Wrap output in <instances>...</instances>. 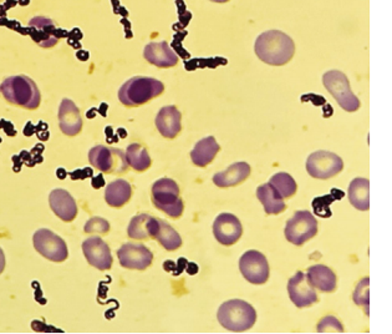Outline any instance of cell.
Instances as JSON below:
<instances>
[{
  "mask_svg": "<svg viewBox=\"0 0 392 334\" xmlns=\"http://www.w3.org/2000/svg\"><path fill=\"white\" fill-rule=\"evenodd\" d=\"M256 57L263 63L282 66L289 63L296 52L294 41L280 30H268L256 38L254 44Z\"/></svg>",
  "mask_w": 392,
  "mask_h": 334,
  "instance_id": "cell-1",
  "label": "cell"
},
{
  "mask_svg": "<svg viewBox=\"0 0 392 334\" xmlns=\"http://www.w3.org/2000/svg\"><path fill=\"white\" fill-rule=\"evenodd\" d=\"M0 92H3V96L10 104L22 106L24 109H38L41 101L39 89L29 76L6 78L0 85Z\"/></svg>",
  "mask_w": 392,
  "mask_h": 334,
  "instance_id": "cell-2",
  "label": "cell"
},
{
  "mask_svg": "<svg viewBox=\"0 0 392 334\" xmlns=\"http://www.w3.org/2000/svg\"><path fill=\"white\" fill-rule=\"evenodd\" d=\"M165 92V85L154 78L135 76L119 87V100L130 108L146 104Z\"/></svg>",
  "mask_w": 392,
  "mask_h": 334,
  "instance_id": "cell-3",
  "label": "cell"
},
{
  "mask_svg": "<svg viewBox=\"0 0 392 334\" xmlns=\"http://www.w3.org/2000/svg\"><path fill=\"white\" fill-rule=\"evenodd\" d=\"M217 318L223 328L234 333H240L254 326L256 312L253 305L245 300H231L219 307Z\"/></svg>",
  "mask_w": 392,
  "mask_h": 334,
  "instance_id": "cell-4",
  "label": "cell"
},
{
  "mask_svg": "<svg viewBox=\"0 0 392 334\" xmlns=\"http://www.w3.org/2000/svg\"><path fill=\"white\" fill-rule=\"evenodd\" d=\"M152 202L154 206L170 217L178 219L182 216L184 205L180 197L178 184L170 179L157 180L152 186Z\"/></svg>",
  "mask_w": 392,
  "mask_h": 334,
  "instance_id": "cell-5",
  "label": "cell"
},
{
  "mask_svg": "<svg viewBox=\"0 0 392 334\" xmlns=\"http://www.w3.org/2000/svg\"><path fill=\"white\" fill-rule=\"evenodd\" d=\"M325 89L335 99L336 103L347 112H354L361 103L354 94L347 76L339 70H330L323 75Z\"/></svg>",
  "mask_w": 392,
  "mask_h": 334,
  "instance_id": "cell-6",
  "label": "cell"
},
{
  "mask_svg": "<svg viewBox=\"0 0 392 334\" xmlns=\"http://www.w3.org/2000/svg\"><path fill=\"white\" fill-rule=\"evenodd\" d=\"M89 161L92 167L103 173H124L129 168L126 154L116 147L97 145L89 152Z\"/></svg>",
  "mask_w": 392,
  "mask_h": 334,
  "instance_id": "cell-7",
  "label": "cell"
},
{
  "mask_svg": "<svg viewBox=\"0 0 392 334\" xmlns=\"http://www.w3.org/2000/svg\"><path fill=\"white\" fill-rule=\"evenodd\" d=\"M285 238L296 246H301L318 233V221L309 211H296L285 226Z\"/></svg>",
  "mask_w": 392,
  "mask_h": 334,
  "instance_id": "cell-8",
  "label": "cell"
},
{
  "mask_svg": "<svg viewBox=\"0 0 392 334\" xmlns=\"http://www.w3.org/2000/svg\"><path fill=\"white\" fill-rule=\"evenodd\" d=\"M342 168V159L334 152L317 151L307 157V171L313 179H331L341 173Z\"/></svg>",
  "mask_w": 392,
  "mask_h": 334,
  "instance_id": "cell-9",
  "label": "cell"
},
{
  "mask_svg": "<svg viewBox=\"0 0 392 334\" xmlns=\"http://www.w3.org/2000/svg\"><path fill=\"white\" fill-rule=\"evenodd\" d=\"M34 247L43 257L52 262H64L68 259V246L60 236L46 228L38 230L33 236Z\"/></svg>",
  "mask_w": 392,
  "mask_h": 334,
  "instance_id": "cell-10",
  "label": "cell"
},
{
  "mask_svg": "<svg viewBox=\"0 0 392 334\" xmlns=\"http://www.w3.org/2000/svg\"><path fill=\"white\" fill-rule=\"evenodd\" d=\"M239 270L248 282L263 284L269 279V263L264 254L258 251H247L239 259Z\"/></svg>",
  "mask_w": 392,
  "mask_h": 334,
  "instance_id": "cell-11",
  "label": "cell"
},
{
  "mask_svg": "<svg viewBox=\"0 0 392 334\" xmlns=\"http://www.w3.org/2000/svg\"><path fill=\"white\" fill-rule=\"evenodd\" d=\"M119 265L127 270L143 271L152 265L154 254L143 243H125L119 248Z\"/></svg>",
  "mask_w": 392,
  "mask_h": 334,
  "instance_id": "cell-12",
  "label": "cell"
},
{
  "mask_svg": "<svg viewBox=\"0 0 392 334\" xmlns=\"http://www.w3.org/2000/svg\"><path fill=\"white\" fill-rule=\"evenodd\" d=\"M82 252L87 262L100 271H108L112 267V254L108 243L100 237L92 236L82 243Z\"/></svg>",
  "mask_w": 392,
  "mask_h": 334,
  "instance_id": "cell-13",
  "label": "cell"
},
{
  "mask_svg": "<svg viewBox=\"0 0 392 334\" xmlns=\"http://www.w3.org/2000/svg\"><path fill=\"white\" fill-rule=\"evenodd\" d=\"M242 233L243 227L238 217H235L232 213H221L219 216H217L213 224V235L218 242L224 246H232L238 242Z\"/></svg>",
  "mask_w": 392,
  "mask_h": 334,
  "instance_id": "cell-14",
  "label": "cell"
},
{
  "mask_svg": "<svg viewBox=\"0 0 392 334\" xmlns=\"http://www.w3.org/2000/svg\"><path fill=\"white\" fill-rule=\"evenodd\" d=\"M288 293L290 300L298 308H305L318 302V296L315 289L307 281V275L304 272H296L288 282Z\"/></svg>",
  "mask_w": 392,
  "mask_h": 334,
  "instance_id": "cell-15",
  "label": "cell"
},
{
  "mask_svg": "<svg viewBox=\"0 0 392 334\" xmlns=\"http://www.w3.org/2000/svg\"><path fill=\"white\" fill-rule=\"evenodd\" d=\"M82 116L73 100L63 99L59 106V126L63 133L75 136L82 129Z\"/></svg>",
  "mask_w": 392,
  "mask_h": 334,
  "instance_id": "cell-16",
  "label": "cell"
},
{
  "mask_svg": "<svg viewBox=\"0 0 392 334\" xmlns=\"http://www.w3.org/2000/svg\"><path fill=\"white\" fill-rule=\"evenodd\" d=\"M143 57L157 68H172L178 63V55L167 41L150 43L145 46Z\"/></svg>",
  "mask_w": 392,
  "mask_h": 334,
  "instance_id": "cell-17",
  "label": "cell"
},
{
  "mask_svg": "<svg viewBox=\"0 0 392 334\" xmlns=\"http://www.w3.org/2000/svg\"><path fill=\"white\" fill-rule=\"evenodd\" d=\"M156 127L166 138H175L182 130V115L175 105L165 106L156 116Z\"/></svg>",
  "mask_w": 392,
  "mask_h": 334,
  "instance_id": "cell-18",
  "label": "cell"
},
{
  "mask_svg": "<svg viewBox=\"0 0 392 334\" xmlns=\"http://www.w3.org/2000/svg\"><path fill=\"white\" fill-rule=\"evenodd\" d=\"M49 203L52 212L64 222H71L78 215V205L74 197L64 189H55L49 195Z\"/></svg>",
  "mask_w": 392,
  "mask_h": 334,
  "instance_id": "cell-19",
  "label": "cell"
},
{
  "mask_svg": "<svg viewBox=\"0 0 392 334\" xmlns=\"http://www.w3.org/2000/svg\"><path fill=\"white\" fill-rule=\"evenodd\" d=\"M29 28L31 30V36L35 43H38L43 48H52L59 41L57 36V25L49 17H33L29 22Z\"/></svg>",
  "mask_w": 392,
  "mask_h": 334,
  "instance_id": "cell-20",
  "label": "cell"
},
{
  "mask_svg": "<svg viewBox=\"0 0 392 334\" xmlns=\"http://www.w3.org/2000/svg\"><path fill=\"white\" fill-rule=\"evenodd\" d=\"M151 238L159 241V245L167 251H176L182 246V238L172 226L168 225L164 219L154 217Z\"/></svg>",
  "mask_w": 392,
  "mask_h": 334,
  "instance_id": "cell-21",
  "label": "cell"
},
{
  "mask_svg": "<svg viewBox=\"0 0 392 334\" xmlns=\"http://www.w3.org/2000/svg\"><path fill=\"white\" fill-rule=\"evenodd\" d=\"M249 164L247 162H235L228 167L222 173H218L213 176V182L221 189L233 187L242 184L245 180L248 179L250 175Z\"/></svg>",
  "mask_w": 392,
  "mask_h": 334,
  "instance_id": "cell-22",
  "label": "cell"
},
{
  "mask_svg": "<svg viewBox=\"0 0 392 334\" xmlns=\"http://www.w3.org/2000/svg\"><path fill=\"white\" fill-rule=\"evenodd\" d=\"M221 150L216 138L213 136L202 138L191 151V159L196 166L205 167L215 160L217 154Z\"/></svg>",
  "mask_w": 392,
  "mask_h": 334,
  "instance_id": "cell-23",
  "label": "cell"
},
{
  "mask_svg": "<svg viewBox=\"0 0 392 334\" xmlns=\"http://www.w3.org/2000/svg\"><path fill=\"white\" fill-rule=\"evenodd\" d=\"M307 281L321 292H334L336 289V275L324 265H315L309 268Z\"/></svg>",
  "mask_w": 392,
  "mask_h": 334,
  "instance_id": "cell-24",
  "label": "cell"
},
{
  "mask_svg": "<svg viewBox=\"0 0 392 334\" xmlns=\"http://www.w3.org/2000/svg\"><path fill=\"white\" fill-rule=\"evenodd\" d=\"M256 197L261 202L268 215H279L284 212L286 208L284 198L279 195L278 191L275 190L269 182L261 184L256 189Z\"/></svg>",
  "mask_w": 392,
  "mask_h": 334,
  "instance_id": "cell-25",
  "label": "cell"
},
{
  "mask_svg": "<svg viewBox=\"0 0 392 334\" xmlns=\"http://www.w3.org/2000/svg\"><path fill=\"white\" fill-rule=\"evenodd\" d=\"M132 196V187L125 180H116L108 184L105 191V200L111 208H122L130 201Z\"/></svg>",
  "mask_w": 392,
  "mask_h": 334,
  "instance_id": "cell-26",
  "label": "cell"
},
{
  "mask_svg": "<svg viewBox=\"0 0 392 334\" xmlns=\"http://www.w3.org/2000/svg\"><path fill=\"white\" fill-rule=\"evenodd\" d=\"M369 180L358 177L349 184V201L358 211H368L370 208Z\"/></svg>",
  "mask_w": 392,
  "mask_h": 334,
  "instance_id": "cell-27",
  "label": "cell"
},
{
  "mask_svg": "<svg viewBox=\"0 0 392 334\" xmlns=\"http://www.w3.org/2000/svg\"><path fill=\"white\" fill-rule=\"evenodd\" d=\"M126 160H127L129 166L132 167L133 170H136L138 173L146 171L152 164V160L148 155L147 150L143 147V145L140 144H131L127 146Z\"/></svg>",
  "mask_w": 392,
  "mask_h": 334,
  "instance_id": "cell-28",
  "label": "cell"
},
{
  "mask_svg": "<svg viewBox=\"0 0 392 334\" xmlns=\"http://www.w3.org/2000/svg\"><path fill=\"white\" fill-rule=\"evenodd\" d=\"M154 217L143 213L132 217L130 225L127 228V235L132 240H147L151 238V228H152Z\"/></svg>",
  "mask_w": 392,
  "mask_h": 334,
  "instance_id": "cell-29",
  "label": "cell"
},
{
  "mask_svg": "<svg viewBox=\"0 0 392 334\" xmlns=\"http://www.w3.org/2000/svg\"><path fill=\"white\" fill-rule=\"evenodd\" d=\"M269 184H272L274 189L278 191L279 195L283 198L294 196L296 189H298L296 180L293 179L289 173H275L269 181Z\"/></svg>",
  "mask_w": 392,
  "mask_h": 334,
  "instance_id": "cell-30",
  "label": "cell"
},
{
  "mask_svg": "<svg viewBox=\"0 0 392 334\" xmlns=\"http://www.w3.org/2000/svg\"><path fill=\"white\" fill-rule=\"evenodd\" d=\"M345 196V194L342 191H339L337 189H333L330 195L326 196L317 197L313 201L314 213L318 215L320 217H330L331 212H330L329 206L330 203L340 200L342 197Z\"/></svg>",
  "mask_w": 392,
  "mask_h": 334,
  "instance_id": "cell-31",
  "label": "cell"
},
{
  "mask_svg": "<svg viewBox=\"0 0 392 334\" xmlns=\"http://www.w3.org/2000/svg\"><path fill=\"white\" fill-rule=\"evenodd\" d=\"M318 333H344V327L334 316L323 318L318 324Z\"/></svg>",
  "mask_w": 392,
  "mask_h": 334,
  "instance_id": "cell-32",
  "label": "cell"
},
{
  "mask_svg": "<svg viewBox=\"0 0 392 334\" xmlns=\"http://www.w3.org/2000/svg\"><path fill=\"white\" fill-rule=\"evenodd\" d=\"M354 302L358 305H363L365 308H368V305H369V278H364L356 286V289L354 292Z\"/></svg>",
  "mask_w": 392,
  "mask_h": 334,
  "instance_id": "cell-33",
  "label": "cell"
},
{
  "mask_svg": "<svg viewBox=\"0 0 392 334\" xmlns=\"http://www.w3.org/2000/svg\"><path fill=\"white\" fill-rule=\"evenodd\" d=\"M110 231V224L105 219L101 217H92L86 222V233H101L105 235Z\"/></svg>",
  "mask_w": 392,
  "mask_h": 334,
  "instance_id": "cell-34",
  "label": "cell"
},
{
  "mask_svg": "<svg viewBox=\"0 0 392 334\" xmlns=\"http://www.w3.org/2000/svg\"><path fill=\"white\" fill-rule=\"evenodd\" d=\"M6 268V254L3 252V249L0 248V275L3 273Z\"/></svg>",
  "mask_w": 392,
  "mask_h": 334,
  "instance_id": "cell-35",
  "label": "cell"
},
{
  "mask_svg": "<svg viewBox=\"0 0 392 334\" xmlns=\"http://www.w3.org/2000/svg\"><path fill=\"white\" fill-rule=\"evenodd\" d=\"M210 1H213V3H227L229 0H210Z\"/></svg>",
  "mask_w": 392,
  "mask_h": 334,
  "instance_id": "cell-36",
  "label": "cell"
},
{
  "mask_svg": "<svg viewBox=\"0 0 392 334\" xmlns=\"http://www.w3.org/2000/svg\"><path fill=\"white\" fill-rule=\"evenodd\" d=\"M0 1H1V0H0Z\"/></svg>",
  "mask_w": 392,
  "mask_h": 334,
  "instance_id": "cell-37",
  "label": "cell"
}]
</instances>
